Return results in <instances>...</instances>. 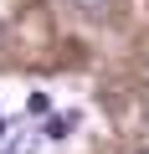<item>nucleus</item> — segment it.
Instances as JSON below:
<instances>
[{"label": "nucleus", "mask_w": 149, "mask_h": 154, "mask_svg": "<svg viewBox=\"0 0 149 154\" xmlns=\"http://www.w3.org/2000/svg\"><path fill=\"white\" fill-rule=\"evenodd\" d=\"M26 118H51V98L46 93H26Z\"/></svg>", "instance_id": "obj_2"}, {"label": "nucleus", "mask_w": 149, "mask_h": 154, "mask_svg": "<svg viewBox=\"0 0 149 154\" xmlns=\"http://www.w3.org/2000/svg\"><path fill=\"white\" fill-rule=\"evenodd\" d=\"M77 5H82L88 16H103V11H108V0H77Z\"/></svg>", "instance_id": "obj_4"}, {"label": "nucleus", "mask_w": 149, "mask_h": 154, "mask_svg": "<svg viewBox=\"0 0 149 154\" xmlns=\"http://www.w3.org/2000/svg\"><path fill=\"white\" fill-rule=\"evenodd\" d=\"M144 154H149V149H144Z\"/></svg>", "instance_id": "obj_5"}, {"label": "nucleus", "mask_w": 149, "mask_h": 154, "mask_svg": "<svg viewBox=\"0 0 149 154\" xmlns=\"http://www.w3.org/2000/svg\"><path fill=\"white\" fill-rule=\"evenodd\" d=\"M36 144H41V134H21L16 144H5L0 154H36Z\"/></svg>", "instance_id": "obj_3"}, {"label": "nucleus", "mask_w": 149, "mask_h": 154, "mask_svg": "<svg viewBox=\"0 0 149 154\" xmlns=\"http://www.w3.org/2000/svg\"><path fill=\"white\" fill-rule=\"evenodd\" d=\"M72 123H77V113H51V118L41 123V139H67Z\"/></svg>", "instance_id": "obj_1"}]
</instances>
